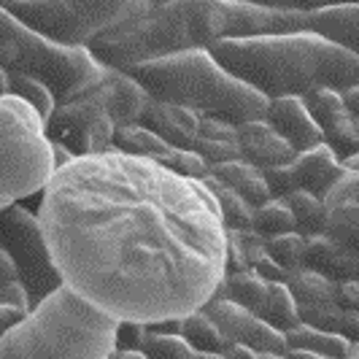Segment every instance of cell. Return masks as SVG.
Wrapping results in <instances>:
<instances>
[{"mask_svg":"<svg viewBox=\"0 0 359 359\" xmlns=\"http://www.w3.org/2000/svg\"><path fill=\"white\" fill-rule=\"evenodd\" d=\"M38 219L62 281L119 322L184 319L227 276V224L205 181L119 149L62 165Z\"/></svg>","mask_w":359,"mask_h":359,"instance_id":"1","label":"cell"},{"mask_svg":"<svg viewBox=\"0 0 359 359\" xmlns=\"http://www.w3.org/2000/svg\"><path fill=\"white\" fill-rule=\"evenodd\" d=\"M308 30L306 17L246 0H173L149 6L92 41V54L111 68L130 71L149 60L211 49L224 38Z\"/></svg>","mask_w":359,"mask_h":359,"instance_id":"2","label":"cell"},{"mask_svg":"<svg viewBox=\"0 0 359 359\" xmlns=\"http://www.w3.org/2000/svg\"><path fill=\"white\" fill-rule=\"evenodd\" d=\"M211 54L268 100L311 90L348 92L359 84V57L313 30L224 38Z\"/></svg>","mask_w":359,"mask_h":359,"instance_id":"3","label":"cell"},{"mask_svg":"<svg viewBox=\"0 0 359 359\" xmlns=\"http://www.w3.org/2000/svg\"><path fill=\"white\" fill-rule=\"evenodd\" d=\"M116 330L119 319L62 284L3 332L0 359H111Z\"/></svg>","mask_w":359,"mask_h":359,"instance_id":"4","label":"cell"},{"mask_svg":"<svg viewBox=\"0 0 359 359\" xmlns=\"http://www.w3.org/2000/svg\"><path fill=\"white\" fill-rule=\"evenodd\" d=\"M127 73H133L151 97L192 108L203 119L243 125L252 119H265L270 103L262 92L227 71L211 49L149 60Z\"/></svg>","mask_w":359,"mask_h":359,"instance_id":"5","label":"cell"},{"mask_svg":"<svg viewBox=\"0 0 359 359\" xmlns=\"http://www.w3.org/2000/svg\"><path fill=\"white\" fill-rule=\"evenodd\" d=\"M149 100L151 95L133 73L103 65L84 90L57 103L46 119V133L76 157L103 154L114 149L116 127L141 122Z\"/></svg>","mask_w":359,"mask_h":359,"instance_id":"6","label":"cell"},{"mask_svg":"<svg viewBox=\"0 0 359 359\" xmlns=\"http://www.w3.org/2000/svg\"><path fill=\"white\" fill-rule=\"evenodd\" d=\"M0 68L19 76H30L54 92L57 103L81 92L103 62L87 46H68L41 36L8 8L0 11Z\"/></svg>","mask_w":359,"mask_h":359,"instance_id":"7","label":"cell"},{"mask_svg":"<svg viewBox=\"0 0 359 359\" xmlns=\"http://www.w3.org/2000/svg\"><path fill=\"white\" fill-rule=\"evenodd\" d=\"M0 154L3 205L46 192L57 173L46 119L17 95H0Z\"/></svg>","mask_w":359,"mask_h":359,"instance_id":"8","label":"cell"},{"mask_svg":"<svg viewBox=\"0 0 359 359\" xmlns=\"http://www.w3.org/2000/svg\"><path fill=\"white\" fill-rule=\"evenodd\" d=\"M8 8L19 22L33 27L41 36L68 43L87 46L106 30L122 25L125 19L149 8L146 0H11Z\"/></svg>","mask_w":359,"mask_h":359,"instance_id":"9","label":"cell"},{"mask_svg":"<svg viewBox=\"0 0 359 359\" xmlns=\"http://www.w3.org/2000/svg\"><path fill=\"white\" fill-rule=\"evenodd\" d=\"M0 238H3V252L14 257L22 276V284L27 287L33 297V308L46 300L54 289H60L62 273L54 262V254L49 249V241L43 233V224L33 211H27L19 203L3 205L0 214Z\"/></svg>","mask_w":359,"mask_h":359,"instance_id":"10","label":"cell"},{"mask_svg":"<svg viewBox=\"0 0 359 359\" xmlns=\"http://www.w3.org/2000/svg\"><path fill=\"white\" fill-rule=\"evenodd\" d=\"M203 311L219 324V330L230 343H246L257 351H289L287 332H281L278 327L265 322L254 311L238 306L222 294H214L203 306Z\"/></svg>","mask_w":359,"mask_h":359,"instance_id":"11","label":"cell"},{"mask_svg":"<svg viewBox=\"0 0 359 359\" xmlns=\"http://www.w3.org/2000/svg\"><path fill=\"white\" fill-rule=\"evenodd\" d=\"M268 122L284 141H287L297 154L308 149H316L324 144V130L308 111L306 100L300 95H287V97H273L265 111Z\"/></svg>","mask_w":359,"mask_h":359,"instance_id":"12","label":"cell"},{"mask_svg":"<svg viewBox=\"0 0 359 359\" xmlns=\"http://www.w3.org/2000/svg\"><path fill=\"white\" fill-rule=\"evenodd\" d=\"M330 230L327 235L359 259V173L346 170L338 187L327 195Z\"/></svg>","mask_w":359,"mask_h":359,"instance_id":"13","label":"cell"},{"mask_svg":"<svg viewBox=\"0 0 359 359\" xmlns=\"http://www.w3.org/2000/svg\"><path fill=\"white\" fill-rule=\"evenodd\" d=\"M200 122H203V116L195 114L192 108L170 103V100H160V97H151L144 116H141V125L149 127L151 133H157L162 141H168L170 146H179V149H192L195 146Z\"/></svg>","mask_w":359,"mask_h":359,"instance_id":"14","label":"cell"},{"mask_svg":"<svg viewBox=\"0 0 359 359\" xmlns=\"http://www.w3.org/2000/svg\"><path fill=\"white\" fill-rule=\"evenodd\" d=\"M238 135H241V157L262 170L297 160V151L265 119H252L238 125Z\"/></svg>","mask_w":359,"mask_h":359,"instance_id":"15","label":"cell"},{"mask_svg":"<svg viewBox=\"0 0 359 359\" xmlns=\"http://www.w3.org/2000/svg\"><path fill=\"white\" fill-rule=\"evenodd\" d=\"M292 168H294V176H297L300 189L313 192V195H319L324 200L338 187V181L346 176L343 160L327 144L297 154V160L292 162Z\"/></svg>","mask_w":359,"mask_h":359,"instance_id":"16","label":"cell"},{"mask_svg":"<svg viewBox=\"0 0 359 359\" xmlns=\"http://www.w3.org/2000/svg\"><path fill=\"white\" fill-rule=\"evenodd\" d=\"M306 268L319 270L327 278H332L335 284L359 278V259L354 254L346 252L343 246H338L330 235H313V238H308Z\"/></svg>","mask_w":359,"mask_h":359,"instance_id":"17","label":"cell"},{"mask_svg":"<svg viewBox=\"0 0 359 359\" xmlns=\"http://www.w3.org/2000/svg\"><path fill=\"white\" fill-rule=\"evenodd\" d=\"M306 25L308 30L335 41L346 52L359 57V3H354V6H335V8H324V11H316V14H308Z\"/></svg>","mask_w":359,"mask_h":359,"instance_id":"18","label":"cell"},{"mask_svg":"<svg viewBox=\"0 0 359 359\" xmlns=\"http://www.w3.org/2000/svg\"><path fill=\"white\" fill-rule=\"evenodd\" d=\"M192 151H198L200 157L208 162V168L230 160H241L238 125L224 122V119H203Z\"/></svg>","mask_w":359,"mask_h":359,"instance_id":"19","label":"cell"},{"mask_svg":"<svg viewBox=\"0 0 359 359\" xmlns=\"http://www.w3.org/2000/svg\"><path fill=\"white\" fill-rule=\"evenodd\" d=\"M208 173H214L219 181H224L227 187H233L235 192H241L243 198L252 203L254 208L268 203L273 198L270 192L268 181H265V173L262 168L252 165L249 160H230V162H222V165H214Z\"/></svg>","mask_w":359,"mask_h":359,"instance_id":"20","label":"cell"},{"mask_svg":"<svg viewBox=\"0 0 359 359\" xmlns=\"http://www.w3.org/2000/svg\"><path fill=\"white\" fill-rule=\"evenodd\" d=\"M114 149H119V151H125V154H133V157L165 162L176 146H170L168 141H162L157 133H151L149 127H144L141 122H135V125L116 127Z\"/></svg>","mask_w":359,"mask_h":359,"instance_id":"21","label":"cell"},{"mask_svg":"<svg viewBox=\"0 0 359 359\" xmlns=\"http://www.w3.org/2000/svg\"><path fill=\"white\" fill-rule=\"evenodd\" d=\"M268 292L270 284L262 276H257L254 270H241V273H227L216 294L233 300L238 306L249 308V311H254L259 316L265 303H268Z\"/></svg>","mask_w":359,"mask_h":359,"instance_id":"22","label":"cell"},{"mask_svg":"<svg viewBox=\"0 0 359 359\" xmlns=\"http://www.w3.org/2000/svg\"><path fill=\"white\" fill-rule=\"evenodd\" d=\"M203 181H205V187L214 192L227 230H249V227H254V211H257V208H254L252 203L243 198L241 192H235L233 187H227L224 181H219L214 173L203 176Z\"/></svg>","mask_w":359,"mask_h":359,"instance_id":"23","label":"cell"},{"mask_svg":"<svg viewBox=\"0 0 359 359\" xmlns=\"http://www.w3.org/2000/svg\"><path fill=\"white\" fill-rule=\"evenodd\" d=\"M294 214V224H297V233H303L306 238L313 235H327L330 230V208H327V200L306 192V189H297L292 192L289 198H284Z\"/></svg>","mask_w":359,"mask_h":359,"instance_id":"24","label":"cell"},{"mask_svg":"<svg viewBox=\"0 0 359 359\" xmlns=\"http://www.w3.org/2000/svg\"><path fill=\"white\" fill-rule=\"evenodd\" d=\"M287 343L289 348L316 351V354L335 357V359H346L348 348H351V341L346 335H341V332H324V330L308 327V324H297L294 330H289Z\"/></svg>","mask_w":359,"mask_h":359,"instance_id":"25","label":"cell"},{"mask_svg":"<svg viewBox=\"0 0 359 359\" xmlns=\"http://www.w3.org/2000/svg\"><path fill=\"white\" fill-rule=\"evenodd\" d=\"M0 92L3 95H17L22 100H27L43 119H49L52 111L57 108V97H54V92L46 84H41V81L30 79V76L8 73L3 71V68H0Z\"/></svg>","mask_w":359,"mask_h":359,"instance_id":"26","label":"cell"},{"mask_svg":"<svg viewBox=\"0 0 359 359\" xmlns=\"http://www.w3.org/2000/svg\"><path fill=\"white\" fill-rule=\"evenodd\" d=\"M287 287L292 289L297 306H313V303H332L338 294V284L332 278H327L324 273L313 268L292 270Z\"/></svg>","mask_w":359,"mask_h":359,"instance_id":"27","label":"cell"},{"mask_svg":"<svg viewBox=\"0 0 359 359\" xmlns=\"http://www.w3.org/2000/svg\"><path fill=\"white\" fill-rule=\"evenodd\" d=\"M181 335L192 343L198 351H208V354H224V348L230 346L224 332L219 330V324L203 308L187 313L181 319Z\"/></svg>","mask_w":359,"mask_h":359,"instance_id":"28","label":"cell"},{"mask_svg":"<svg viewBox=\"0 0 359 359\" xmlns=\"http://www.w3.org/2000/svg\"><path fill=\"white\" fill-rule=\"evenodd\" d=\"M324 144L330 146L343 162L359 154V116L351 114L348 106L343 108L330 125H324Z\"/></svg>","mask_w":359,"mask_h":359,"instance_id":"29","label":"cell"},{"mask_svg":"<svg viewBox=\"0 0 359 359\" xmlns=\"http://www.w3.org/2000/svg\"><path fill=\"white\" fill-rule=\"evenodd\" d=\"M259 316L273 327H278L281 332H289L297 324H303L300 322V306H297V300L287 284H270L268 303H265Z\"/></svg>","mask_w":359,"mask_h":359,"instance_id":"30","label":"cell"},{"mask_svg":"<svg viewBox=\"0 0 359 359\" xmlns=\"http://www.w3.org/2000/svg\"><path fill=\"white\" fill-rule=\"evenodd\" d=\"M254 230L265 238H276V235L294 233V214L289 208V203L284 198H270L268 203L257 205L254 211Z\"/></svg>","mask_w":359,"mask_h":359,"instance_id":"31","label":"cell"},{"mask_svg":"<svg viewBox=\"0 0 359 359\" xmlns=\"http://www.w3.org/2000/svg\"><path fill=\"white\" fill-rule=\"evenodd\" d=\"M306 249H308V238L303 233H297V230L268 238V254L287 270L306 268Z\"/></svg>","mask_w":359,"mask_h":359,"instance_id":"32","label":"cell"},{"mask_svg":"<svg viewBox=\"0 0 359 359\" xmlns=\"http://www.w3.org/2000/svg\"><path fill=\"white\" fill-rule=\"evenodd\" d=\"M308 111L313 114V119L319 122V127L324 130V125H330L343 108H346V100H343V92L330 90V87H319V90H311L308 95H303Z\"/></svg>","mask_w":359,"mask_h":359,"instance_id":"33","label":"cell"},{"mask_svg":"<svg viewBox=\"0 0 359 359\" xmlns=\"http://www.w3.org/2000/svg\"><path fill=\"white\" fill-rule=\"evenodd\" d=\"M343 316H346V311L338 306V300H332V303L300 306V322L308 324V327H316V330H324V332H341Z\"/></svg>","mask_w":359,"mask_h":359,"instance_id":"34","label":"cell"},{"mask_svg":"<svg viewBox=\"0 0 359 359\" xmlns=\"http://www.w3.org/2000/svg\"><path fill=\"white\" fill-rule=\"evenodd\" d=\"M254 6H265V8H278V11H294V14H316L324 8H335V6H354L359 0H246Z\"/></svg>","mask_w":359,"mask_h":359,"instance_id":"35","label":"cell"},{"mask_svg":"<svg viewBox=\"0 0 359 359\" xmlns=\"http://www.w3.org/2000/svg\"><path fill=\"white\" fill-rule=\"evenodd\" d=\"M262 173H265V181H268L273 198H289L292 192H297V189H300V184H297V176H294V168H292V162H289V165L265 168Z\"/></svg>","mask_w":359,"mask_h":359,"instance_id":"36","label":"cell"},{"mask_svg":"<svg viewBox=\"0 0 359 359\" xmlns=\"http://www.w3.org/2000/svg\"><path fill=\"white\" fill-rule=\"evenodd\" d=\"M149 327L141 322H119L116 330V348H127V351H144Z\"/></svg>","mask_w":359,"mask_h":359,"instance_id":"37","label":"cell"},{"mask_svg":"<svg viewBox=\"0 0 359 359\" xmlns=\"http://www.w3.org/2000/svg\"><path fill=\"white\" fill-rule=\"evenodd\" d=\"M0 303L3 306H17L22 311H33V297L22 281H6L0 284Z\"/></svg>","mask_w":359,"mask_h":359,"instance_id":"38","label":"cell"},{"mask_svg":"<svg viewBox=\"0 0 359 359\" xmlns=\"http://www.w3.org/2000/svg\"><path fill=\"white\" fill-rule=\"evenodd\" d=\"M254 273H257V276H262L268 284H287L289 276H292V270H287L284 265H278L270 254H265V257L254 265Z\"/></svg>","mask_w":359,"mask_h":359,"instance_id":"39","label":"cell"},{"mask_svg":"<svg viewBox=\"0 0 359 359\" xmlns=\"http://www.w3.org/2000/svg\"><path fill=\"white\" fill-rule=\"evenodd\" d=\"M335 300H338V306H341L343 311H359V278L338 284Z\"/></svg>","mask_w":359,"mask_h":359,"instance_id":"40","label":"cell"},{"mask_svg":"<svg viewBox=\"0 0 359 359\" xmlns=\"http://www.w3.org/2000/svg\"><path fill=\"white\" fill-rule=\"evenodd\" d=\"M30 316V311H22L17 306H3L0 303V319H3V332L6 330H11V327H17L19 322H25Z\"/></svg>","mask_w":359,"mask_h":359,"instance_id":"41","label":"cell"},{"mask_svg":"<svg viewBox=\"0 0 359 359\" xmlns=\"http://www.w3.org/2000/svg\"><path fill=\"white\" fill-rule=\"evenodd\" d=\"M6 281H22V276H19L14 257L0 249V284H6Z\"/></svg>","mask_w":359,"mask_h":359,"instance_id":"42","label":"cell"},{"mask_svg":"<svg viewBox=\"0 0 359 359\" xmlns=\"http://www.w3.org/2000/svg\"><path fill=\"white\" fill-rule=\"evenodd\" d=\"M224 359H259V351L246 343H230L224 348Z\"/></svg>","mask_w":359,"mask_h":359,"instance_id":"43","label":"cell"},{"mask_svg":"<svg viewBox=\"0 0 359 359\" xmlns=\"http://www.w3.org/2000/svg\"><path fill=\"white\" fill-rule=\"evenodd\" d=\"M341 332L351 343H359V311H346V316H343Z\"/></svg>","mask_w":359,"mask_h":359,"instance_id":"44","label":"cell"},{"mask_svg":"<svg viewBox=\"0 0 359 359\" xmlns=\"http://www.w3.org/2000/svg\"><path fill=\"white\" fill-rule=\"evenodd\" d=\"M343 100H346L348 111L359 116V84H354V87H351L348 92H343Z\"/></svg>","mask_w":359,"mask_h":359,"instance_id":"45","label":"cell"},{"mask_svg":"<svg viewBox=\"0 0 359 359\" xmlns=\"http://www.w3.org/2000/svg\"><path fill=\"white\" fill-rule=\"evenodd\" d=\"M287 357L289 359H335V357H324V354H316V351H303V348H289Z\"/></svg>","mask_w":359,"mask_h":359,"instance_id":"46","label":"cell"},{"mask_svg":"<svg viewBox=\"0 0 359 359\" xmlns=\"http://www.w3.org/2000/svg\"><path fill=\"white\" fill-rule=\"evenodd\" d=\"M111 359H149L146 357V351H127V348H116Z\"/></svg>","mask_w":359,"mask_h":359,"instance_id":"47","label":"cell"},{"mask_svg":"<svg viewBox=\"0 0 359 359\" xmlns=\"http://www.w3.org/2000/svg\"><path fill=\"white\" fill-rule=\"evenodd\" d=\"M181 359H224V354H208V351H198V348H189Z\"/></svg>","mask_w":359,"mask_h":359,"instance_id":"48","label":"cell"},{"mask_svg":"<svg viewBox=\"0 0 359 359\" xmlns=\"http://www.w3.org/2000/svg\"><path fill=\"white\" fill-rule=\"evenodd\" d=\"M259 359H289L287 351H259Z\"/></svg>","mask_w":359,"mask_h":359,"instance_id":"49","label":"cell"},{"mask_svg":"<svg viewBox=\"0 0 359 359\" xmlns=\"http://www.w3.org/2000/svg\"><path fill=\"white\" fill-rule=\"evenodd\" d=\"M343 168H346V170H351V173H359V154H357V157H351V160L343 162Z\"/></svg>","mask_w":359,"mask_h":359,"instance_id":"50","label":"cell"},{"mask_svg":"<svg viewBox=\"0 0 359 359\" xmlns=\"http://www.w3.org/2000/svg\"><path fill=\"white\" fill-rule=\"evenodd\" d=\"M346 359H359V343H351V348H348Z\"/></svg>","mask_w":359,"mask_h":359,"instance_id":"51","label":"cell"},{"mask_svg":"<svg viewBox=\"0 0 359 359\" xmlns=\"http://www.w3.org/2000/svg\"><path fill=\"white\" fill-rule=\"evenodd\" d=\"M149 6H165V3H173V0H146Z\"/></svg>","mask_w":359,"mask_h":359,"instance_id":"52","label":"cell"}]
</instances>
